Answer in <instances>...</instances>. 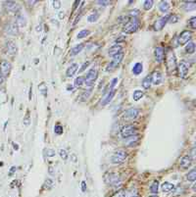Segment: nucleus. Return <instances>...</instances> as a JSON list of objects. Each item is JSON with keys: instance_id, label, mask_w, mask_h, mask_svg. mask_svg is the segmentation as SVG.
Here are the masks:
<instances>
[{"instance_id": "obj_1", "label": "nucleus", "mask_w": 196, "mask_h": 197, "mask_svg": "<svg viewBox=\"0 0 196 197\" xmlns=\"http://www.w3.org/2000/svg\"><path fill=\"white\" fill-rule=\"evenodd\" d=\"M138 27H139L138 20L136 18H131L125 24V26L123 27V33H127V34L133 33L138 30Z\"/></svg>"}, {"instance_id": "obj_2", "label": "nucleus", "mask_w": 196, "mask_h": 197, "mask_svg": "<svg viewBox=\"0 0 196 197\" xmlns=\"http://www.w3.org/2000/svg\"><path fill=\"white\" fill-rule=\"evenodd\" d=\"M166 64H167V70L168 73L172 75L175 72L176 70V60L174 52L172 51H168L167 53V58H166Z\"/></svg>"}, {"instance_id": "obj_3", "label": "nucleus", "mask_w": 196, "mask_h": 197, "mask_svg": "<svg viewBox=\"0 0 196 197\" xmlns=\"http://www.w3.org/2000/svg\"><path fill=\"white\" fill-rule=\"evenodd\" d=\"M124 56H125L124 52H120V53L116 54L115 56H113V60L109 63L107 67H106V71H107V72H113V71H115L122 63V61H123Z\"/></svg>"}, {"instance_id": "obj_4", "label": "nucleus", "mask_w": 196, "mask_h": 197, "mask_svg": "<svg viewBox=\"0 0 196 197\" xmlns=\"http://www.w3.org/2000/svg\"><path fill=\"white\" fill-rule=\"evenodd\" d=\"M104 182L108 186H118V184H120L121 183V179L120 176L116 173H106L104 175Z\"/></svg>"}, {"instance_id": "obj_5", "label": "nucleus", "mask_w": 196, "mask_h": 197, "mask_svg": "<svg viewBox=\"0 0 196 197\" xmlns=\"http://www.w3.org/2000/svg\"><path fill=\"white\" fill-rule=\"evenodd\" d=\"M127 157H128V153L125 150H118L112 155L111 162L113 164H122L125 162Z\"/></svg>"}, {"instance_id": "obj_6", "label": "nucleus", "mask_w": 196, "mask_h": 197, "mask_svg": "<svg viewBox=\"0 0 196 197\" xmlns=\"http://www.w3.org/2000/svg\"><path fill=\"white\" fill-rule=\"evenodd\" d=\"M189 67H190V64H189V62H188V61H186V60L180 61V63L179 64V67H178V70H179V77L182 78H186L188 71H189Z\"/></svg>"}, {"instance_id": "obj_7", "label": "nucleus", "mask_w": 196, "mask_h": 197, "mask_svg": "<svg viewBox=\"0 0 196 197\" xmlns=\"http://www.w3.org/2000/svg\"><path fill=\"white\" fill-rule=\"evenodd\" d=\"M97 76H98L97 70L94 69V68L90 69V70L88 71L87 75H86V77L84 78V84L87 85V86H91V85L94 84V81H96Z\"/></svg>"}, {"instance_id": "obj_8", "label": "nucleus", "mask_w": 196, "mask_h": 197, "mask_svg": "<svg viewBox=\"0 0 196 197\" xmlns=\"http://www.w3.org/2000/svg\"><path fill=\"white\" fill-rule=\"evenodd\" d=\"M140 111L138 109L136 108H131L127 110L124 114H123V118L124 120L125 121H132V120H135L137 117H138Z\"/></svg>"}, {"instance_id": "obj_9", "label": "nucleus", "mask_w": 196, "mask_h": 197, "mask_svg": "<svg viewBox=\"0 0 196 197\" xmlns=\"http://www.w3.org/2000/svg\"><path fill=\"white\" fill-rule=\"evenodd\" d=\"M192 38V33L190 30H183L182 33L179 35L178 41L179 45H184L189 42V40Z\"/></svg>"}, {"instance_id": "obj_10", "label": "nucleus", "mask_w": 196, "mask_h": 197, "mask_svg": "<svg viewBox=\"0 0 196 197\" xmlns=\"http://www.w3.org/2000/svg\"><path fill=\"white\" fill-rule=\"evenodd\" d=\"M4 33L7 35H10V37H15L19 33V27L16 25V23H9L5 26Z\"/></svg>"}, {"instance_id": "obj_11", "label": "nucleus", "mask_w": 196, "mask_h": 197, "mask_svg": "<svg viewBox=\"0 0 196 197\" xmlns=\"http://www.w3.org/2000/svg\"><path fill=\"white\" fill-rule=\"evenodd\" d=\"M136 132V129L132 126H125V127L121 129V135L124 138H128L132 135H134Z\"/></svg>"}, {"instance_id": "obj_12", "label": "nucleus", "mask_w": 196, "mask_h": 197, "mask_svg": "<svg viewBox=\"0 0 196 197\" xmlns=\"http://www.w3.org/2000/svg\"><path fill=\"white\" fill-rule=\"evenodd\" d=\"M12 65L10 62H8L6 60H3L0 63V74L2 75V77H8L11 72Z\"/></svg>"}, {"instance_id": "obj_13", "label": "nucleus", "mask_w": 196, "mask_h": 197, "mask_svg": "<svg viewBox=\"0 0 196 197\" xmlns=\"http://www.w3.org/2000/svg\"><path fill=\"white\" fill-rule=\"evenodd\" d=\"M5 8H6L7 12H9V13H11V14L18 13L20 9H21V7H20L19 4L14 2V1H6L5 2Z\"/></svg>"}, {"instance_id": "obj_14", "label": "nucleus", "mask_w": 196, "mask_h": 197, "mask_svg": "<svg viewBox=\"0 0 196 197\" xmlns=\"http://www.w3.org/2000/svg\"><path fill=\"white\" fill-rule=\"evenodd\" d=\"M17 51H18L17 45H16V43L14 41H8L6 43V52L8 55L14 56V55L17 54Z\"/></svg>"}, {"instance_id": "obj_15", "label": "nucleus", "mask_w": 196, "mask_h": 197, "mask_svg": "<svg viewBox=\"0 0 196 197\" xmlns=\"http://www.w3.org/2000/svg\"><path fill=\"white\" fill-rule=\"evenodd\" d=\"M168 20H169V16H164L161 19H159L158 21H156L154 24V30H161L165 27V25L168 23Z\"/></svg>"}, {"instance_id": "obj_16", "label": "nucleus", "mask_w": 196, "mask_h": 197, "mask_svg": "<svg viewBox=\"0 0 196 197\" xmlns=\"http://www.w3.org/2000/svg\"><path fill=\"white\" fill-rule=\"evenodd\" d=\"M192 164V159L189 155H185L183 156L182 160H180V168L185 170V169H188Z\"/></svg>"}, {"instance_id": "obj_17", "label": "nucleus", "mask_w": 196, "mask_h": 197, "mask_svg": "<svg viewBox=\"0 0 196 197\" xmlns=\"http://www.w3.org/2000/svg\"><path fill=\"white\" fill-rule=\"evenodd\" d=\"M151 82L154 84L155 85H159L161 82H162V74H161L159 71H155L153 72V74L151 75Z\"/></svg>"}, {"instance_id": "obj_18", "label": "nucleus", "mask_w": 196, "mask_h": 197, "mask_svg": "<svg viewBox=\"0 0 196 197\" xmlns=\"http://www.w3.org/2000/svg\"><path fill=\"white\" fill-rule=\"evenodd\" d=\"M155 59L157 63H162L165 58V52L162 47H157L155 49Z\"/></svg>"}, {"instance_id": "obj_19", "label": "nucleus", "mask_w": 196, "mask_h": 197, "mask_svg": "<svg viewBox=\"0 0 196 197\" xmlns=\"http://www.w3.org/2000/svg\"><path fill=\"white\" fill-rule=\"evenodd\" d=\"M114 95H115V91H114V90H112V91H108V92L104 95V97L102 98L100 104H101L102 106L107 105L108 103H110V101L113 99Z\"/></svg>"}, {"instance_id": "obj_20", "label": "nucleus", "mask_w": 196, "mask_h": 197, "mask_svg": "<svg viewBox=\"0 0 196 197\" xmlns=\"http://www.w3.org/2000/svg\"><path fill=\"white\" fill-rule=\"evenodd\" d=\"M122 49H123V46L120 45V44H115L113 45L112 47H110V49L108 50V54L109 56H115L116 54L122 52Z\"/></svg>"}, {"instance_id": "obj_21", "label": "nucleus", "mask_w": 196, "mask_h": 197, "mask_svg": "<svg viewBox=\"0 0 196 197\" xmlns=\"http://www.w3.org/2000/svg\"><path fill=\"white\" fill-rule=\"evenodd\" d=\"M77 68H78V65L77 64V63H74V64H72L68 69H67L66 71V76L67 77H73L74 74L77 73Z\"/></svg>"}, {"instance_id": "obj_22", "label": "nucleus", "mask_w": 196, "mask_h": 197, "mask_svg": "<svg viewBox=\"0 0 196 197\" xmlns=\"http://www.w3.org/2000/svg\"><path fill=\"white\" fill-rule=\"evenodd\" d=\"M90 94H91V89H87V90H84L80 95L77 96V100L80 102H84L89 98Z\"/></svg>"}, {"instance_id": "obj_23", "label": "nucleus", "mask_w": 196, "mask_h": 197, "mask_svg": "<svg viewBox=\"0 0 196 197\" xmlns=\"http://www.w3.org/2000/svg\"><path fill=\"white\" fill-rule=\"evenodd\" d=\"M183 9H184V11H186V12L194 11L196 9V3L194 1L185 2V4L183 5Z\"/></svg>"}, {"instance_id": "obj_24", "label": "nucleus", "mask_w": 196, "mask_h": 197, "mask_svg": "<svg viewBox=\"0 0 196 197\" xmlns=\"http://www.w3.org/2000/svg\"><path fill=\"white\" fill-rule=\"evenodd\" d=\"M84 43H81V44L74 46V48L71 50V52H70L71 53V56H76V55H77L78 53H81V50L84 49Z\"/></svg>"}, {"instance_id": "obj_25", "label": "nucleus", "mask_w": 196, "mask_h": 197, "mask_svg": "<svg viewBox=\"0 0 196 197\" xmlns=\"http://www.w3.org/2000/svg\"><path fill=\"white\" fill-rule=\"evenodd\" d=\"M16 25H17L18 27H26V25H27V20H26V18L24 17L23 15L18 16V17H17V20H16Z\"/></svg>"}, {"instance_id": "obj_26", "label": "nucleus", "mask_w": 196, "mask_h": 197, "mask_svg": "<svg viewBox=\"0 0 196 197\" xmlns=\"http://www.w3.org/2000/svg\"><path fill=\"white\" fill-rule=\"evenodd\" d=\"M161 188L164 192H170L175 188V186L171 183H168V182H165L162 186H161Z\"/></svg>"}, {"instance_id": "obj_27", "label": "nucleus", "mask_w": 196, "mask_h": 197, "mask_svg": "<svg viewBox=\"0 0 196 197\" xmlns=\"http://www.w3.org/2000/svg\"><path fill=\"white\" fill-rule=\"evenodd\" d=\"M159 10L162 12V13H167V12L170 10V3L168 1H162L159 5Z\"/></svg>"}, {"instance_id": "obj_28", "label": "nucleus", "mask_w": 196, "mask_h": 197, "mask_svg": "<svg viewBox=\"0 0 196 197\" xmlns=\"http://www.w3.org/2000/svg\"><path fill=\"white\" fill-rule=\"evenodd\" d=\"M142 71H143V66L141 63H136V64L133 66V68H132V73L134 74V75H139L142 73Z\"/></svg>"}, {"instance_id": "obj_29", "label": "nucleus", "mask_w": 196, "mask_h": 197, "mask_svg": "<svg viewBox=\"0 0 196 197\" xmlns=\"http://www.w3.org/2000/svg\"><path fill=\"white\" fill-rule=\"evenodd\" d=\"M144 95V92L142 91V90H135V91H133L132 93V99L134 100V101H138L139 99H141V98L143 97Z\"/></svg>"}, {"instance_id": "obj_30", "label": "nucleus", "mask_w": 196, "mask_h": 197, "mask_svg": "<svg viewBox=\"0 0 196 197\" xmlns=\"http://www.w3.org/2000/svg\"><path fill=\"white\" fill-rule=\"evenodd\" d=\"M185 52L187 54H193L195 52V44L194 42H188V44L185 46Z\"/></svg>"}, {"instance_id": "obj_31", "label": "nucleus", "mask_w": 196, "mask_h": 197, "mask_svg": "<svg viewBox=\"0 0 196 197\" xmlns=\"http://www.w3.org/2000/svg\"><path fill=\"white\" fill-rule=\"evenodd\" d=\"M186 179H187V180H189V182H195L196 180V170L195 169H192V170L188 172V174L186 175Z\"/></svg>"}, {"instance_id": "obj_32", "label": "nucleus", "mask_w": 196, "mask_h": 197, "mask_svg": "<svg viewBox=\"0 0 196 197\" xmlns=\"http://www.w3.org/2000/svg\"><path fill=\"white\" fill-rule=\"evenodd\" d=\"M151 84H152V82H151V77H150V76H147L146 78H143V81H142V86H143V88H145V89L150 88Z\"/></svg>"}, {"instance_id": "obj_33", "label": "nucleus", "mask_w": 196, "mask_h": 197, "mask_svg": "<svg viewBox=\"0 0 196 197\" xmlns=\"http://www.w3.org/2000/svg\"><path fill=\"white\" fill-rule=\"evenodd\" d=\"M158 190H159V182L158 180H154L152 186H150V191H151V193L155 195L156 193H158Z\"/></svg>"}, {"instance_id": "obj_34", "label": "nucleus", "mask_w": 196, "mask_h": 197, "mask_svg": "<svg viewBox=\"0 0 196 197\" xmlns=\"http://www.w3.org/2000/svg\"><path fill=\"white\" fill-rule=\"evenodd\" d=\"M98 19H99V13H98L97 11H95V12H93L91 15L88 16V17H87V21L89 23H93V22H96Z\"/></svg>"}, {"instance_id": "obj_35", "label": "nucleus", "mask_w": 196, "mask_h": 197, "mask_svg": "<svg viewBox=\"0 0 196 197\" xmlns=\"http://www.w3.org/2000/svg\"><path fill=\"white\" fill-rule=\"evenodd\" d=\"M84 84V77H78L74 80V86H77V87H80V86H81Z\"/></svg>"}, {"instance_id": "obj_36", "label": "nucleus", "mask_w": 196, "mask_h": 197, "mask_svg": "<svg viewBox=\"0 0 196 197\" xmlns=\"http://www.w3.org/2000/svg\"><path fill=\"white\" fill-rule=\"evenodd\" d=\"M153 7V1L152 0H146V1L143 2V8L144 10L149 11Z\"/></svg>"}, {"instance_id": "obj_37", "label": "nucleus", "mask_w": 196, "mask_h": 197, "mask_svg": "<svg viewBox=\"0 0 196 197\" xmlns=\"http://www.w3.org/2000/svg\"><path fill=\"white\" fill-rule=\"evenodd\" d=\"M89 33H90V31L88 30H82L77 33V38H84L85 37H87Z\"/></svg>"}, {"instance_id": "obj_38", "label": "nucleus", "mask_w": 196, "mask_h": 197, "mask_svg": "<svg viewBox=\"0 0 196 197\" xmlns=\"http://www.w3.org/2000/svg\"><path fill=\"white\" fill-rule=\"evenodd\" d=\"M53 186V180H45V183H44V188H46V189H50V188H52Z\"/></svg>"}, {"instance_id": "obj_39", "label": "nucleus", "mask_w": 196, "mask_h": 197, "mask_svg": "<svg viewBox=\"0 0 196 197\" xmlns=\"http://www.w3.org/2000/svg\"><path fill=\"white\" fill-rule=\"evenodd\" d=\"M179 21V17L176 15H172V16H169V20H168V23L170 24H175Z\"/></svg>"}, {"instance_id": "obj_40", "label": "nucleus", "mask_w": 196, "mask_h": 197, "mask_svg": "<svg viewBox=\"0 0 196 197\" xmlns=\"http://www.w3.org/2000/svg\"><path fill=\"white\" fill-rule=\"evenodd\" d=\"M59 155H60V157L63 160H67V158H68V153H67L65 149H60L59 150Z\"/></svg>"}, {"instance_id": "obj_41", "label": "nucleus", "mask_w": 196, "mask_h": 197, "mask_svg": "<svg viewBox=\"0 0 196 197\" xmlns=\"http://www.w3.org/2000/svg\"><path fill=\"white\" fill-rule=\"evenodd\" d=\"M54 132L55 133H57V135H62L63 133V127L60 125H57L54 127Z\"/></svg>"}, {"instance_id": "obj_42", "label": "nucleus", "mask_w": 196, "mask_h": 197, "mask_svg": "<svg viewBox=\"0 0 196 197\" xmlns=\"http://www.w3.org/2000/svg\"><path fill=\"white\" fill-rule=\"evenodd\" d=\"M90 65V62L89 61H87V62H84V64H82V66H81V68L78 70V73H82V72H84V71L86 70V68Z\"/></svg>"}, {"instance_id": "obj_43", "label": "nucleus", "mask_w": 196, "mask_h": 197, "mask_svg": "<svg viewBox=\"0 0 196 197\" xmlns=\"http://www.w3.org/2000/svg\"><path fill=\"white\" fill-rule=\"evenodd\" d=\"M55 151L53 150V149H46L45 150V155L47 156V157H54L55 156Z\"/></svg>"}, {"instance_id": "obj_44", "label": "nucleus", "mask_w": 196, "mask_h": 197, "mask_svg": "<svg viewBox=\"0 0 196 197\" xmlns=\"http://www.w3.org/2000/svg\"><path fill=\"white\" fill-rule=\"evenodd\" d=\"M189 25L191 27V29H193V30L196 29V17H192L189 20Z\"/></svg>"}, {"instance_id": "obj_45", "label": "nucleus", "mask_w": 196, "mask_h": 197, "mask_svg": "<svg viewBox=\"0 0 196 197\" xmlns=\"http://www.w3.org/2000/svg\"><path fill=\"white\" fill-rule=\"evenodd\" d=\"M38 88H39V90L41 91V93H43L44 95H46V92H45V91H47V87H46L45 84H43V82H42V84L38 86Z\"/></svg>"}, {"instance_id": "obj_46", "label": "nucleus", "mask_w": 196, "mask_h": 197, "mask_svg": "<svg viewBox=\"0 0 196 197\" xmlns=\"http://www.w3.org/2000/svg\"><path fill=\"white\" fill-rule=\"evenodd\" d=\"M112 197H125V192L124 190H119V191H117Z\"/></svg>"}, {"instance_id": "obj_47", "label": "nucleus", "mask_w": 196, "mask_h": 197, "mask_svg": "<svg viewBox=\"0 0 196 197\" xmlns=\"http://www.w3.org/2000/svg\"><path fill=\"white\" fill-rule=\"evenodd\" d=\"M117 82H118V78H114V80L111 81V85H110L108 91H112V90H114L113 88L115 87V85L117 84Z\"/></svg>"}, {"instance_id": "obj_48", "label": "nucleus", "mask_w": 196, "mask_h": 197, "mask_svg": "<svg viewBox=\"0 0 196 197\" xmlns=\"http://www.w3.org/2000/svg\"><path fill=\"white\" fill-rule=\"evenodd\" d=\"M96 3L98 4V5L105 7V6L109 5V4H110V1H105V0H102V1H101V0H98V1H96Z\"/></svg>"}, {"instance_id": "obj_49", "label": "nucleus", "mask_w": 196, "mask_h": 197, "mask_svg": "<svg viewBox=\"0 0 196 197\" xmlns=\"http://www.w3.org/2000/svg\"><path fill=\"white\" fill-rule=\"evenodd\" d=\"M53 8L54 9H59V8H61V2L57 1V0L53 1Z\"/></svg>"}, {"instance_id": "obj_50", "label": "nucleus", "mask_w": 196, "mask_h": 197, "mask_svg": "<svg viewBox=\"0 0 196 197\" xmlns=\"http://www.w3.org/2000/svg\"><path fill=\"white\" fill-rule=\"evenodd\" d=\"M139 14V11L137 10V9H134V10H131V12H129V15L132 16L133 18H135V16H137Z\"/></svg>"}, {"instance_id": "obj_51", "label": "nucleus", "mask_w": 196, "mask_h": 197, "mask_svg": "<svg viewBox=\"0 0 196 197\" xmlns=\"http://www.w3.org/2000/svg\"><path fill=\"white\" fill-rule=\"evenodd\" d=\"M81 190L82 192H85L86 191V183L84 180V182H81Z\"/></svg>"}, {"instance_id": "obj_52", "label": "nucleus", "mask_w": 196, "mask_h": 197, "mask_svg": "<svg viewBox=\"0 0 196 197\" xmlns=\"http://www.w3.org/2000/svg\"><path fill=\"white\" fill-rule=\"evenodd\" d=\"M37 1H26V4H30V6H34L33 4H36Z\"/></svg>"}, {"instance_id": "obj_53", "label": "nucleus", "mask_w": 196, "mask_h": 197, "mask_svg": "<svg viewBox=\"0 0 196 197\" xmlns=\"http://www.w3.org/2000/svg\"><path fill=\"white\" fill-rule=\"evenodd\" d=\"M191 155H192V158H191V159H195V148H193V149H192Z\"/></svg>"}, {"instance_id": "obj_54", "label": "nucleus", "mask_w": 196, "mask_h": 197, "mask_svg": "<svg viewBox=\"0 0 196 197\" xmlns=\"http://www.w3.org/2000/svg\"><path fill=\"white\" fill-rule=\"evenodd\" d=\"M3 81H4V78L2 77V75L0 74V84H3Z\"/></svg>"}, {"instance_id": "obj_55", "label": "nucleus", "mask_w": 196, "mask_h": 197, "mask_svg": "<svg viewBox=\"0 0 196 197\" xmlns=\"http://www.w3.org/2000/svg\"><path fill=\"white\" fill-rule=\"evenodd\" d=\"M59 17H60V19L64 17V12H60V13H59Z\"/></svg>"}, {"instance_id": "obj_56", "label": "nucleus", "mask_w": 196, "mask_h": 197, "mask_svg": "<svg viewBox=\"0 0 196 197\" xmlns=\"http://www.w3.org/2000/svg\"><path fill=\"white\" fill-rule=\"evenodd\" d=\"M150 197H159L158 195H152V196H150Z\"/></svg>"}, {"instance_id": "obj_57", "label": "nucleus", "mask_w": 196, "mask_h": 197, "mask_svg": "<svg viewBox=\"0 0 196 197\" xmlns=\"http://www.w3.org/2000/svg\"><path fill=\"white\" fill-rule=\"evenodd\" d=\"M131 197H137V196H131Z\"/></svg>"}]
</instances>
